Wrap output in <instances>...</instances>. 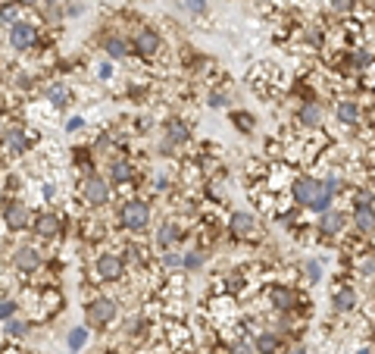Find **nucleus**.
Wrapping results in <instances>:
<instances>
[{"instance_id":"f257e3e1","label":"nucleus","mask_w":375,"mask_h":354,"mask_svg":"<svg viewBox=\"0 0 375 354\" xmlns=\"http://www.w3.org/2000/svg\"><path fill=\"white\" fill-rule=\"evenodd\" d=\"M119 226H122L125 232H131V235L147 232L150 204L141 201V198H128V201H122V207H119Z\"/></svg>"},{"instance_id":"f03ea898","label":"nucleus","mask_w":375,"mask_h":354,"mask_svg":"<svg viewBox=\"0 0 375 354\" xmlns=\"http://www.w3.org/2000/svg\"><path fill=\"white\" fill-rule=\"evenodd\" d=\"M116 316H119V304L112 301V298H91V301L85 304V320H88V326H94V329L112 326Z\"/></svg>"},{"instance_id":"7ed1b4c3","label":"nucleus","mask_w":375,"mask_h":354,"mask_svg":"<svg viewBox=\"0 0 375 354\" xmlns=\"http://www.w3.org/2000/svg\"><path fill=\"white\" fill-rule=\"evenodd\" d=\"M78 195L88 207H103L110 201V182L103 176H97V172H91V176H85L78 182Z\"/></svg>"},{"instance_id":"20e7f679","label":"nucleus","mask_w":375,"mask_h":354,"mask_svg":"<svg viewBox=\"0 0 375 354\" xmlns=\"http://www.w3.org/2000/svg\"><path fill=\"white\" fill-rule=\"evenodd\" d=\"M3 223L10 232H25V229H31V220H35V214H31V207L25 201H16V198H10V201L3 204Z\"/></svg>"},{"instance_id":"39448f33","label":"nucleus","mask_w":375,"mask_h":354,"mask_svg":"<svg viewBox=\"0 0 375 354\" xmlns=\"http://www.w3.org/2000/svg\"><path fill=\"white\" fill-rule=\"evenodd\" d=\"M94 273H97V282H116V279H122V273H125L122 254H116V251L97 254V260H94Z\"/></svg>"},{"instance_id":"423d86ee","label":"nucleus","mask_w":375,"mask_h":354,"mask_svg":"<svg viewBox=\"0 0 375 354\" xmlns=\"http://www.w3.org/2000/svg\"><path fill=\"white\" fill-rule=\"evenodd\" d=\"M160 47H162V35L156 32V29H150V26H144V29H138L135 32V38H131V51L138 54V57H156L160 54Z\"/></svg>"},{"instance_id":"0eeeda50","label":"nucleus","mask_w":375,"mask_h":354,"mask_svg":"<svg viewBox=\"0 0 375 354\" xmlns=\"http://www.w3.org/2000/svg\"><path fill=\"white\" fill-rule=\"evenodd\" d=\"M0 141H3L6 154H12V157H22V154L31 147L28 132H25L22 122H10V126H3V132H0Z\"/></svg>"},{"instance_id":"6e6552de","label":"nucleus","mask_w":375,"mask_h":354,"mask_svg":"<svg viewBox=\"0 0 375 354\" xmlns=\"http://www.w3.org/2000/svg\"><path fill=\"white\" fill-rule=\"evenodd\" d=\"M322 191V179L316 176H297L291 182V201L297 204V207H310L312 198Z\"/></svg>"},{"instance_id":"1a4fd4ad","label":"nucleus","mask_w":375,"mask_h":354,"mask_svg":"<svg viewBox=\"0 0 375 354\" xmlns=\"http://www.w3.org/2000/svg\"><path fill=\"white\" fill-rule=\"evenodd\" d=\"M62 226H66V220H62L56 210H41V214H35V220H31V232H35L38 239H56V235L62 232Z\"/></svg>"},{"instance_id":"9d476101","label":"nucleus","mask_w":375,"mask_h":354,"mask_svg":"<svg viewBox=\"0 0 375 354\" xmlns=\"http://www.w3.org/2000/svg\"><path fill=\"white\" fill-rule=\"evenodd\" d=\"M44 266V254L35 245H22L12 251V270L19 273H38Z\"/></svg>"},{"instance_id":"9b49d317","label":"nucleus","mask_w":375,"mask_h":354,"mask_svg":"<svg viewBox=\"0 0 375 354\" xmlns=\"http://www.w3.org/2000/svg\"><path fill=\"white\" fill-rule=\"evenodd\" d=\"M10 45L12 51H28L38 45V29L31 22H12L10 26Z\"/></svg>"},{"instance_id":"f8f14e48","label":"nucleus","mask_w":375,"mask_h":354,"mask_svg":"<svg viewBox=\"0 0 375 354\" xmlns=\"http://www.w3.org/2000/svg\"><path fill=\"white\" fill-rule=\"evenodd\" d=\"M228 226H231V235L241 239V241H256L260 239V226H256V220L250 214H235Z\"/></svg>"},{"instance_id":"ddd939ff","label":"nucleus","mask_w":375,"mask_h":354,"mask_svg":"<svg viewBox=\"0 0 375 354\" xmlns=\"http://www.w3.org/2000/svg\"><path fill=\"white\" fill-rule=\"evenodd\" d=\"M353 229L360 235H372L375 232V207L369 201H356L353 204Z\"/></svg>"},{"instance_id":"4468645a","label":"nucleus","mask_w":375,"mask_h":354,"mask_svg":"<svg viewBox=\"0 0 375 354\" xmlns=\"http://www.w3.org/2000/svg\"><path fill=\"white\" fill-rule=\"evenodd\" d=\"M250 345H253L256 354H281V335L275 329H260Z\"/></svg>"},{"instance_id":"2eb2a0df","label":"nucleus","mask_w":375,"mask_h":354,"mask_svg":"<svg viewBox=\"0 0 375 354\" xmlns=\"http://www.w3.org/2000/svg\"><path fill=\"white\" fill-rule=\"evenodd\" d=\"M269 301H272L275 310H294L300 304V295L294 289H285V285H272L269 289Z\"/></svg>"},{"instance_id":"dca6fc26","label":"nucleus","mask_w":375,"mask_h":354,"mask_svg":"<svg viewBox=\"0 0 375 354\" xmlns=\"http://www.w3.org/2000/svg\"><path fill=\"white\" fill-rule=\"evenodd\" d=\"M344 223H347V216L341 214V210H325V214H319V232L322 235H341L344 232Z\"/></svg>"},{"instance_id":"f3484780","label":"nucleus","mask_w":375,"mask_h":354,"mask_svg":"<svg viewBox=\"0 0 375 354\" xmlns=\"http://www.w3.org/2000/svg\"><path fill=\"white\" fill-rule=\"evenodd\" d=\"M110 179H112V185H128V182H135V166L128 163L125 157H116V160H110Z\"/></svg>"},{"instance_id":"a211bd4d","label":"nucleus","mask_w":375,"mask_h":354,"mask_svg":"<svg viewBox=\"0 0 375 354\" xmlns=\"http://www.w3.org/2000/svg\"><path fill=\"white\" fill-rule=\"evenodd\" d=\"M356 304H360V295H356V289H350V285H341V289H335V310H338V314H353Z\"/></svg>"},{"instance_id":"6ab92c4d","label":"nucleus","mask_w":375,"mask_h":354,"mask_svg":"<svg viewBox=\"0 0 375 354\" xmlns=\"http://www.w3.org/2000/svg\"><path fill=\"white\" fill-rule=\"evenodd\" d=\"M88 341H91V329H88V326H72V329L66 332V348H69L72 354L85 351Z\"/></svg>"},{"instance_id":"aec40b11","label":"nucleus","mask_w":375,"mask_h":354,"mask_svg":"<svg viewBox=\"0 0 375 354\" xmlns=\"http://www.w3.org/2000/svg\"><path fill=\"white\" fill-rule=\"evenodd\" d=\"M297 120L303 129H319V122H322V107H319L316 101H306L303 107H300Z\"/></svg>"},{"instance_id":"412c9836","label":"nucleus","mask_w":375,"mask_h":354,"mask_svg":"<svg viewBox=\"0 0 375 354\" xmlns=\"http://www.w3.org/2000/svg\"><path fill=\"white\" fill-rule=\"evenodd\" d=\"M178 226L175 223H160V229H156V248L160 251H172V245L178 241Z\"/></svg>"},{"instance_id":"4be33fe9","label":"nucleus","mask_w":375,"mask_h":354,"mask_svg":"<svg viewBox=\"0 0 375 354\" xmlns=\"http://www.w3.org/2000/svg\"><path fill=\"white\" fill-rule=\"evenodd\" d=\"M335 116L341 122H347V126H356V122H360V104L356 101H338L335 104Z\"/></svg>"},{"instance_id":"5701e85b","label":"nucleus","mask_w":375,"mask_h":354,"mask_svg":"<svg viewBox=\"0 0 375 354\" xmlns=\"http://www.w3.org/2000/svg\"><path fill=\"white\" fill-rule=\"evenodd\" d=\"M369 66H372V57H369L366 51H347L344 54V70L362 72V70H369Z\"/></svg>"},{"instance_id":"b1692460","label":"nucleus","mask_w":375,"mask_h":354,"mask_svg":"<svg viewBox=\"0 0 375 354\" xmlns=\"http://www.w3.org/2000/svg\"><path fill=\"white\" fill-rule=\"evenodd\" d=\"M188 138H191V132L185 129V122H178V120H172L166 126V151L172 145H188Z\"/></svg>"},{"instance_id":"393cba45","label":"nucleus","mask_w":375,"mask_h":354,"mask_svg":"<svg viewBox=\"0 0 375 354\" xmlns=\"http://www.w3.org/2000/svg\"><path fill=\"white\" fill-rule=\"evenodd\" d=\"M353 270L360 273L362 279L375 276V251H356L353 254Z\"/></svg>"},{"instance_id":"a878e982","label":"nucleus","mask_w":375,"mask_h":354,"mask_svg":"<svg viewBox=\"0 0 375 354\" xmlns=\"http://www.w3.org/2000/svg\"><path fill=\"white\" fill-rule=\"evenodd\" d=\"M28 329H31V323L28 320H22V316H10V320L3 323V335L6 339H25L28 335Z\"/></svg>"},{"instance_id":"bb28decb","label":"nucleus","mask_w":375,"mask_h":354,"mask_svg":"<svg viewBox=\"0 0 375 354\" xmlns=\"http://www.w3.org/2000/svg\"><path fill=\"white\" fill-rule=\"evenodd\" d=\"M103 47H106V54H110L112 60H125L131 54V45L122 38V35H112V38H106Z\"/></svg>"},{"instance_id":"cd10ccee","label":"nucleus","mask_w":375,"mask_h":354,"mask_svg":"<svg viewBox=\"0 0 375 354\" xmlns=\"http://www.w3.org/2000/svg\"><path fill=\"white\" fill-rule=\"evenodd\" d=\"M47 101L53 104V107H69V104H72V95H69V88L62 82H53L47 88Z\"/></svg>"},{"instance_id":"c85d7f7f","label":"nucleus","mask_w":375,"mask_h":354,"mask_svg":"<svg viewBox=\"0 0 375 354\" xmlns=\"http://www.w3.org/2000/svg\"><path fill=\"white\" fill-rule=\"evenodd\" d=\"M231 122H235V126H241V132L244 135H250L256 129V120L250 113H244V110H238V113H231Z\"/></svg>"},{"instance_id":"c756f323","label":"nucleus","mask_w":375,"mask_h":354,"mask_svg":"<svg viewBox=\"0 0 375 354\" xmlns=\"http://www.w3.org/2000/svg\"><path fill=\"white\" fill-rule=\"evenodd\" d=\"M19 314V301L16 298H0V323H6L10 316Z\"/></svg>"},{"instance_id":"7c9ffc66","label":"nucleus","mask_w":375,"mask_h":354,"mask_svg":"<svg viewBox=\"0 0 375 354\" xmlns=\"http://www.w3.org/2000/svg\"><path fill=\"white\" fill-rule=\"evenodd\" d=\"M0 19H3L6 26L19 22V3H16V0H10V3H3V7H0Z\"/></svg>"},{"instance_id":"2f4dec72","label":"nucleus","mask_w":375,"mask_h":354,"mask_svg":"<svg viewBox=\"0 0 375 354\" xmlns=\"http://www.w3.org/2000/svg\"><path fill=\"white\" fill-rule=\"evenodd\" d=\"M181 266H185V270H200V266H203V254L200 251L185 254V257H181Z\"/></svg>"},{"instance_id":"473e14b6","label":"nucleus","mask_w":375,"mask_h":354,"mask_svg":"<svg viewBox=\"0 0 375 354\" xmlns=\"http://www.w3.org/2000/svg\"><path fill=\"white\" fill-rule=\"evenodd\" d=\"M160 264H162V266H169V270H178V266H181V254H175V251H162V254H160Z\"/></svg>"},{"instance_id":"72a5a7b5","label":"nucleus","mask_w":375,"mask_h":354,"mask_svg":"<svg viewBox=\"0 0 375 354\" xmlns=\"http://www.w3.org/2000/svg\"><path fill=\"white\" fill-rule=\"evenodd\" d=\"M303 273H306V279H310V282H319V279H322V266H319L316 260H306Z\"/></svg>"},{"instance_id":"f704fd0d","label":"nucleus","mask_w":375,"mask_h":354,"mask_svg":"<svg viewBox=\"0 0 375 354\" xmlns=\"http://www.w3.org/2000/svg\"><path fill=\"white\" fill-rule=\"evenodd\" d=\"M228 354H256V351H253V345H250L247 339H238L235 345L228 348Z\"/></svg>"},{"instance_id":"c9c22d12","label":"nucleus","mask_w":375,"mask_h":354,"mask_svg":"<svg viewBox=\"0 0 375 354\" xmlns=\"http://www.w3.org/2000/svg\"><path fill=\"white\" fill-rule=\"evenodd\" d=\"M328 3H331V10H335V13H350L356 0H328Z\"/></svg>"},{"instance_id":"e433bc0d","label":"nucleus","mask_w":375,"mask_h":354,"mask_svg":"<svg viewBox=\"0 0 375 354\" xmlns=\"http://www.w3.org/2000/svg\"><path fill=\"white\" fill-rule=\"evenodd\" d=\"M185 7L191 10V13H203V10H206V0H185Z\"/></svg>"},{"instance_id":"4c0bfd02","label":"nucleus","mask_w":375,"mask_h":354,"mask_svg":"<svg viewBox=\"0 0 375 354\" xmlns=\"http://www.w3.org/2000/svg\"><path fill=\"white\" fill-rule=\"evenodd\" d=\"M210 107H216V110L228 107V97H225V95H210Z\"/></svg>"},{"instance_id":"58836bf2","label":"nucleus","mask_w":375,"mask_h":354,"mask_svg":"<svg viewBox=\"0 0 375 354\" xmlns=\"http://www.w3.org/2000/svg\"><path fill=\"white\" fill-rule=\"evenodd\" d=\"M81 126H85V120H81V116H72V120L66 122V132H78Z\"/></svg>"},{"instance_id":"ea45409f","label":"nucleus","mask_w":375,"mask_h":354,"mask_svg":"<svg viewBox=\"0 0 375 354\" xmlns=\"http://www.w3.org/2000/svg\"><path fill=\"white\" fill-rule=\"evenodd\" d=\"M97 72H100V79H110V76H112V66H110V63H100Z\"/></svg>"},{"instance_id":"a19ab883","label":"nucleus","mask_w":375,"mask_h":354,"mask_svg":"<svg viewBox=\"0 0 375 354\" xmlns=\"http://www.w3.org/2000/svg\"><path fill=\"white\" fill-rule=\"evenodd\" d=\"M16 3H22V7H35L38 0H16Z\"/></svg>"},{"instance_id":"79ce46f5","label":"nucleus","mask_w":375,"mask_h":354,"mask_svg":"<svg viewBox=\"0 0 375 354\" xmlns=\"http://www.w3.org/2000/svg\"><path fill=\"white\" fill-rule=\"evenodd\" d=\"M356 354H375V351H372V348L366 345V348H360V351H356Z\"/></svg>"},{"instance_id":"37998d69","label":"nucleus","mask_w":375,"mask_h":354,"mask_svg":"<svg viewBox=\"0 0 375 354\" xmlns=\"http://www.w3.org/2000/svg\"><path fill=\"white\" fill-rule=\"evenodd\" d=\"M291 354H306V351H303V348H294V351H291Z\"/></svg>"},{"instance_id":"c03bdc74","label":"nucleus","mask_w":375,"mask_h":354,"mask_svg":"<svg viewBox=\"0 0 375 354\" xmlns=\"http://www.w3.org/2000/svg\"><path fill=\"white\" fill-rule=\"evenodd\" d=\"M44 3H60V0H44Z\"/></svg>"}]
</instances>
